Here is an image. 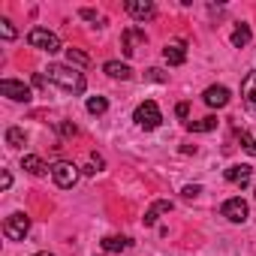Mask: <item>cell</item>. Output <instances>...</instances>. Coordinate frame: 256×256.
Returning a JSON list of instances; mask_svg holds the SVG:
<instances>
[{
	"label": "cell",
	"instance_id": "22",
	"mask_svg": "<svg viewBox=\"0 0 256 256\" xmlns=\"http://www.w3.org/2000/svg\"><path fill=\"white\" fill-rule=\"evenodd\" d=\"M106 108H108V100H106V96H90V100H88V112H90V114H102Z\"/></svg>",
	"mask_w": 256,
	"mask_h": 256
},
{
	"label": "cell",
	"instance_id": "8",
	"mask_svg": "<svg viewBox=\"0 0 256 256\" xmlns=\"http://www.w3.org/2000/svg\"><path fill=\"white\" fill-rule=\"evenodd\" d=\"M241 100H244V108L250 114H256V70L244 76V82H241Z\"/></svg>",
	"mask_w": 256,
	"mask_h": 256
},
{
	"label": "cell",
	"instance_id": "30",
	"mask_svg": "<svg viewBox=\"0 0 256 256\" xmlns=\"http://www.w3.org/2000/svg\"><path fill=\"white\" fill-rule=\"evenodd\" d=\"M78 16H82V18H88V22H96V12H94V10H82Z\"/></svg>",
	"mask_w": 256,
	"mask_h": 256
},
{
	"label": "cell",
	"instance_id": "10",
	"mask_svg": "<svg viewBox=\"0 0 256 256\" xmlns=\"http://www.w3.org/2000/svg\"><path fill=\"white\" fill-rule=\"evenodd\" d=\"M126 12H130L136 22H148V18H154V4L151 0H126Z\"/></svg>",
	"mask_w": 256,
	"mask_h": 256
},
{
	"label": "cell",
	"instance_id": "27",
	"mask_svg": "<svg viewBox=\"0 0 256 256\" xmlns=\"http://www.w3.org/2000/svg\"><path fill=\"white\" fill-rule=\"evenodd\" d=\"M181 193H184V196H187V199H196V196H199V193H202V187H199V184H187V187H184V190H181Z\"/></svg>",
	"mask_w": 256,
	"mask_h": 256
},
{
	"label": "cell",
	"instance_id": "2",
	"mask_svg": "<svg viewBox=\"0 0 256 256\" xmlns=\"http://www.w3.org/2000/svg\"><path fill=\"white\" fill-rule=\"evenodd\" d=\"M28 232H30V217H28L24 211H16V214H10V217L4 220V235H6L10 241H24Z\"/></svg>",
	"mask_w": 256,
	"mask_h": 256
},
{
	"label": "cell",
	"instance_id": "19",
	"mask_svg": "<svg viewBox=\"0 0 256 256\" xmlns=\"http://www.w3.org/2000/svg\"><path fill=\"white\" fill-rule=\"evenodd\" d=\"M250 36H253V34H250L247 24H235V30H232V46H235V48H244V46L250 42Z\"/></svg>",
	"mask_w": 256,
	"mask_h": 256
},
{
	"label": "cell",
	"instance_id": "11",
	"mask_svg": "<svg viewBox=\"0 0 256 256\" xmlns=\"http://www.w3.org/2000/svg\"><path fill=\"white\" fill-rule=\"evenodd\" d=\"M229 88H223V84H211L205 94H202V100H205V106H211V108H223L226 102H229Z\"/></svg>",
	"mask_w": 256,
	"mask_h": 256
},
{
	"label": "cell",
	"instance_id": "13",
	"mask_svg": "<svg viewBox=\"0 0 256 256\" xmlns=\"http://www.w3.org/2000/svg\"><path fill=\"white\" fill-rule=\"evenodd\" d=\"M136 42H145V30H139V28L124 30V42H120V48H124V54H126V58L136 54Z\"/></svg>",
	"mask_w": 256,
	"mask_h": 256
},
{
	"label": "cell",
	"instance_id": "20",
	"mask_svg": "<svg viewBox=\"0 0 256 256\" xmlns=\"http://www.w3.org/2000/svg\"><path fill=\"white\" fill-rule=\"evenodd\" d=\"M24 142H28V136H24L22 126H10V130H6V145L10 148H22Z\"/></svg>",
	"mask_w": 256,
	"mask_h": 256
},
{
	"label": "cell",
	"instance_id": "18",
	"mask_svg": "<svg viewBox=\"0 0 256 256\" xmlns=\"http://www.w3.org/2000/svg\"><path fill=\"white\" fill-rule=\"evenodd\" d=\"M187 130H190V133H211V130H217V118L208 114V118H202V120H190Z\"/></svg>",
	"mask_w": 256,
	"mask_h": 256
},
{
	"label": "cell",
	"instance_id": "26",
	"mask_svg": "<svg viewBox=\"0 0 256 256\" xmlns=\"http://www.w3.org/2000/svg\"><path fill=\"white\" fill-rule=\"evenodd\" d=\"M148 78H151V82H169V76H166L163 70H157V66H154V70H148Z\"/></svg>",
	"mask_w": 256,
	"mask_h": 256
},
{
	"label": "cell",
	"instance_id": "14",
	"mask_svg": "<svg viewBox=\"0 0 256 256\" xmlns=\"http://www.w3.org/2000/svg\"><path fill=\"white\" fill-rule=\"evenodd\" d=\"M172 208H175V205H172L169 199H157V202L145 211V226H154V223L160 220V214H169Z\"/></svg>",
	"mask_w": 256,
	"mask_h": 256
},
{
	"label": "cell",
	"instance_id": "9",
	"mask_svg": "<svg viewBox=\"0 0 256 256\" xmlns=\"http://www.w3.org/2000/svg\"><path fill=\"white\" fill-rule=\"evenodd\" d=\"M163 58H166V64H169V66H181V64L187 60V42H184V40L166 42V48H163Z\"/></svg>",
	"mask_w": 256,
	"mask_h": 256
},
{
	"label": "cell",
	"instance_id": "29",
	"mask_svg": "<svg viewBox=\"0 0 256 256\" xmlns=\"http://www.w3.org/2000/svg\"><path fill=\"white\" fill-rule=\"evenodd\" d=\"M175 112H178V118H187V114H190V106H187V102H178Z\"/></svg>",
	"mask_w": 256,
	"mask_h": 256
},
{
	"label": "cell",
	"instance_id": "31",
	"mask_svg": "<svg viewBox=\"0 0 256 256\" xmlns=\"http://www.w3.org/2000/svg\"><path fill=\"white\" fill-rule=\"evenodd\" d=\"M34 256H52V253H48V250H40V253H34Z\"/></svg>",
	"mask_w": 256,
	"mask_h": 256
},
{
	"label": "cell",
	"instance_id": "3",
	"mask_svg": "<svg viewBox=\"0 0 256 256\" xmlns=\"http://www.w3.org/2000/svg\"><path fill=\"white\" fill-rule=\"evenodd\" d=\"M48 172H52L54 184H58V187H64V190L76 187V181H78V166H76V163H70V160H58L54 166H48Z\"/></svg>",
	"mask_w": 256,
	"mask_h": 256
},
{
	"label": "cell",
	"instance_id": "4",
	"mask_svg": "<svg viewBox=\"0 0 256 256\" xmlns=\"http://www.w3.org/2000/svg\"><path fill=\"white\" fill-rule=\"evenodd\" d=\"M133 120L142 126V130H157V126H160V120H163V114H160V106H157L154 100H145V102L136 108Z\"/></svg>",
	"mask_w": 256,
	"mask_h": 256
},
{
	"label": "cell",
	"instance_id": "16",
	"mask_svg": "<svg viewBox=\"0 0 256 256\" xmlns=\"http://www.w3.org/2000/svg\"><path fill=\"white\" fill-rule=\"evenodd\" d=\"M102 70H106V72H108L112 78H120V82H126V78L133 76V70L126 66V64H120V60H108V64H106Z\"/></svg>",
	"mask_w": 256,
	"mask_h": 256
},
{
	"label": "cell",
	"instance_id": "23",
	"mask_svg": "<svg viewBox=\"0 0 256 256\" xmlns=\"http://www.w3.org/2000/svg\"><path fill=\"white\" fill-rule=\"evenodd\" d=\"M58 133H60L64 139H72V136L78 133V126H76L72 120H58Z\"/></svg>",
	"mask_w": 256,
	"mask_h": 256
},
{
	"label": "cell",
	"instance_id": "24",
	"mask_svg": "<svg viewBox=\"0 0 256 256\" xmlns=\"http://www.w3.org/2000/svg\"><path fill=\"white\" fill-rule=\"evenodd\" d=\"M0 34H4V40H16V28L10 18H0Z\"/></svg>",
	"mask_w": 256,
	"mask_h": 256
},
{
	"label": "cell",
	"instance_id": "12",
	"mask_svg": "<svg viewBox=\"0 0 256 256\" xmlns=\"http://www.w3.org/2000/svg\"><path fill=\"white\" fill-rule=\"evenodd\" d=\"M226 181H229V184H235V187H247V184L253 181V169H250L247 163L229 166V169H226Z\"/></svg>",
	"mask_w": 256,
	"mask_h": 256
},
{
	"label": "cell",
	"instance_id": "5",
	"mask_svg": "<svg viewBox=\"0 0 256 256\" xmlns=\"http://www.w3.org/2000/svg\"><path fill=\"white\" fill-rule=\"evenodd\" d=\"M28 42H30L34 48H40V52H48V54H58V52H60L58 34H52V30H46V28H34V30L28 34Z\"/></svg>",
	"mask_w": 256,
	"mask_h": 256
},
{
	"label": "cell",
	"instance_id": "1",
	"mask_svg": "<svg viewBox=\"0 0 256 256\" xmlns=\"http://www.w3.org/2000/svg\"><path fill=\"white\" fill-rule=\"evenodd\" d=\"M48 82H54L58 88H64L66 94H84V72L72 70V66H60V64H52L48 70Z\"/></svg>",
	"mask_w": 256,
	"mask_h": 256
},
{
	"label": "cell",
	"instance_id": "17",
	"mask_svg": "<svg viewBox=\"0 0 256 256\" xmlns=\"http://www.w3.org/2000/svg\"><path fill=\"white\" fill-rule=\"evenodd\" d=\"M22 169H24L28 175H36V178H40V175H46V169H48V166H46V163H42L40 157H34V154H28V157L22 160Z\"/></svg>",
	"mask_w": 256,
	"mask_h": 256
},
{
	"label": "cell",
	"instance_id": "21",
	"mask_svg": "<svg viewBox=\"0 0 256 256\" xmlns=\"http://www.w3.org/2000/svg\"><path fill=\"white\" fill-rule=\"evenodd\" d=\"M66 60H70V66L76 64V66H88L90 64V58L84 54V52H78V48H66Z\"/></svg>",
	"mask_w": 256,
	"mask_h": 256
},
{
	"label": "cell",
	"instance_id": "25",
	"mask_svg": "<svg viewBox=\"0 0 256 256\" xmlns=\"http://www.w3.org/2000/svg\"><path fill=\"white\" fill-rule=\"evenodd\" d=\"M88 175H96V172H102V157H96V154H90V163H88V169H84Z\"/></svg>",
	"mask_w": 256,
	"mask_h": 256
},
{
	"label": "cell",
	"instance_id": "28",
	"mask_svg": "<svg viewBox=\"0 0 256 256\" xmlns=\"http://www.w3.org/2000/svg\"><path fill=\"white\" fill-rule=\"evenodd\" d=\"M0 187H4V190H10V187H12V175H10V172L0 175Z\"/></svg>",
	"mask_w": 256,
	"mask_h": 256
},
{
	"label": "cell",
	"instance_id": "15",
	"mask_svg": "<svg viewBox=\"0 0 256 256\" xmlns=\"http://www.w3.org/2000/svg\"><path fill=\"white\" fill-rule=\"evenodd\" d=\"M102 250H106V253H124V250H130V238H124V235H108V238H102Z\"/></svg>",
	"mask_w": 256,
	"mask_h": 256
},
{
	"label": "cell",
	"instance_id": "7",
	"mask_svg": "<svg viewBox=\"0 0 256 256\" xmlns=\"http://www.w3.org/2000/svg\"><path fill=\"white\" fill-rule=\"evenodd\" d=\"M0 94H4L6 100H12V102H28L30 100V88L24 82H16V78H4V82H0Z\"/></svg>",
	"mask_w": 256,
	"mask_h": 256
},
{
	"label": "cell",
	"instance_id": "6",
	"mask_svg": "<svg viewBox=\"0 0 256 256\" xmlns=\"http://www.w3.org/2000/svg\"><path fill=\"white\" fill-rule=\"evenodd\" d=\"M220 214H223L229 223H244V220H247V214H250V208H247V202H244L241 196H232V199H226V202H223Z\"/></svg>",
	"mask_w": 256,
	"mask_h": 256
}]
</instances>
